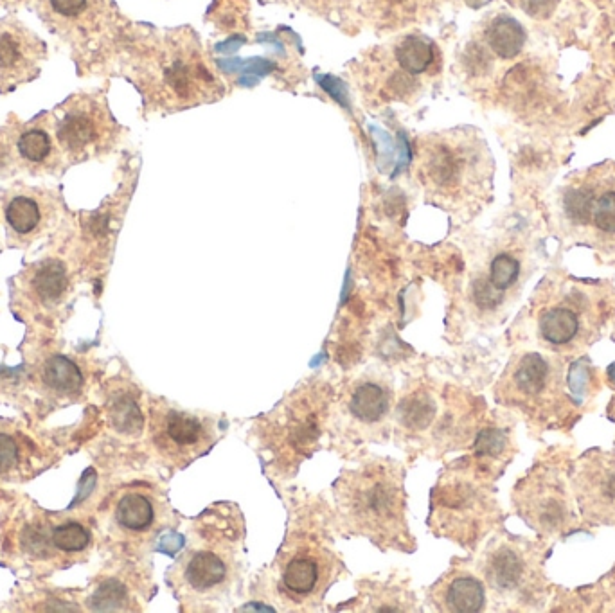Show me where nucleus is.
<instances>
[{
  "label": "nucleus",
  "instance_id": "f3484780",
  "mask_svg": "<svg viewBox=\"0 0 615 613\" xmlns=\"http://www.w3.org/2000/svg\"><path fill=\"white\" fill-rule=\"evenodd\" d=\"M396 419L410 434L425 432L437 416V401L428 389H414L396 407Z\"/></svg>",
  "mask_w": 615,
  "mask_h": 613
},
{
  "label": "nucleus",
  "instance_id": "c85d7f7f",
  "mask_svg": "<svg viewBox=\"0 0 615 613\" xmlns=\"http://www.w3.org/2000/svg\"><path fill=\"white\" fill-rule=\"evenodd\" d=\"M515 6L533 18H549L553 15L560 0H513Z\"/></svg>",
  "mask_w": 615,
  "mask_h": 613
},
{
  "label": "nucleus",
  "instance_id": "6e6552de",
  "mask_svg": "<svg viewBox=\"0 0 615 613\" xmlns=\"http://www.w3.org/2000/svg\"><path fill=\"white\" fill-rule=\"evenodd\" d=\"M560 394V378L554 365L536 353L524 355L511 364L497 387L499 400L518 405L527 412L545 409V403H553Z\"/></svg>",
  "mask_w": 615,
  "mask_h": 613
},
{
  "label": "nucleus",
  "instance_id": "7ed1b4c3",
  "mask_svg": "<svg viewBox=\"0 0 615 613\" xmlns=\"http://www.w3.org/2000/svg\"><path fill=\"white\" fill-rule=\"evenodd\" d=\"M340 561L315 540H299L279 558V592L294 605H319L337 578Z\"/></svg>",
  "mask_w": 615,
  "mask_h": 613
},
{
  "label": "nucleus",
  "instance_id": "9b49d317",
  "mask_svg": "<svg viewBox=\"0 0 615 613\" xmlns=\"http://www.w3.org/2000/svg\"><path fill=\"white\" fill-rule=\"evenodd\" d=\"M522 272L520 259L508 250L497 252L490 259L486 272L473 279L470 294L472 303L481 313H491L504 303V297L517 285Z\"/></svg>",
  "mask_w": 615,
  "mask_h": 613
},
{
  "label": "nucleus",
  "instance_id": "412c9836",
  "mask_svg": "<svg viewBox=\"0 0 615 613\" xmlns=\"http://www.w3.org/2000/svg\"><path fill=\"white\" fill-rule=\"evenodd\" d=\"M42 380L49 389L65 396L76 394L83 387L80 367L65 356H51L49 360H45Z\"/></svg>",
  "mask_w": 615,
  "mask_h": 613
},
{
  "label": "nucleus",
  "instance_id": "9d476101",
  "mask_svg": "<svg viewBox=\"0 0 615 613\" xmlns=\"http://www.w3.org/2000/svg\"><path fill=\"white\" fill-rule=\"evenodd\" d=\"M576 489L585 515L615 520V457L601 455L583 462Z\"/></svg>",
  "mask_w": 615,
  "mask_h": 613
},
{
  "label": "nucleus",
  "instance_id": "39448f33",
  "mask_svg": "<svg viewBox=\"0 0 615 613\" xmlns=\"http://www.w3.org/2000/svg\"><path fill=\"white\" fill-rule=\"evenodd\" d=\"M236 576V560L231 547L223 543L191 547L179 563L177 581L186 599L211 601L222 597Z\"/></svg>",
  "mask_w": 615,
  "mask_h": 613
},
{
  "label": "nucleus",
  "instance_id": "dca6fc26",
  "mask_svg": "<svg viewBox=\"0 0 615 613\" xmlns=\"http://www.w3.org/2000/svg\"><path fill=\"white\" fill-rule=\"evenodd\" d=\"M484 44L500 60H513L526 45V31L515 18L497 15L484 29Z\"/></svg>",
  "mask_w": 615,
  "mask_h": 613
},
{
  "label": "nucleus",
  "instance_id": "2eb2a0df",
  "mask_svg": "<svg viewBox=\"0 0 615 613\" xmlns=\"http://www.w3.org/2000/svg\"><path fill=\"white\" fill-rule=\"evenodd\" d=\"M117 525L132 534H146L159 522V504L144 491H128L117 502Z\"/></svg>",
  "mask_w": 615,
  "mask_h": 613
},
{
  "label": "nucleus",
  "instance_id": "b1692460",
  "mask_svg": "<svg viewBox=\"0 0 615 613\" xmlns=\"http://www.w3.org/2000/svg\"><path fill=\"white\" fill-rule=\"evenodd\" d=\"M114 427L123 434H139L143 428V414L132 398L121 396L112 407Z\"/></svg>",
  "mask_w": 615,
  "mask_h": 613
},
{
  "label": "nucleus",
  "instance_id": "c756f323",
  "mask_svg": "<svg viewBox=\"0 0 615 613\" xmlns=\"http://www.w3.org/2000/svg\"><path fill=\"white\" fill-rule=\"evenodd\" d=\"M18 448L17 441L8 434H0V473H8L17 466Z\"/></svg>",
  "mask_w": 615,
  "mask_h": 613
},
{
  "label": "nucleus",
  "instance_id": "6ab92c4d",
  "mask_svg": "<svg viewBox=\"0 0 615 613\" xmlns=\"http://www.w3.org/2000/svg\"><path fill=\"white\" fill-rule=\"evenodd\" d=\"M56 134L65 150L81 152L98 141L99 128L96 119L90 116L89 112L74 110L69 116L63 117Z\"/></svg>",
  "mask_w": 615,
  "mask_h": 613
},
{
  "label": "nucleus",
  "instance_id": "393cba45",
  "mask_svg": "<svg viewBox=\"0 0 615 613\" xmlns=\"http://www.w3.org/2000/svg\"><path fill=\"white\" fill-rule=\"evenodd\" d=\"M17 148L20 155L29 162H44L53 150V144H51L49 134L35 128V130H27L20 135Z\"/></svg>",
  "mask_w": 615,
  "mask_h": 613
},
{
  "label": "nucleus",
  "instance_id": "a878e982",
  "mask_svg": "<svg viewBox=\"0 0 615 613\" xmlns=\"http://www.w3.org/2000/svg\"><path fill=\"white\" fill-rule=\"evenodd\" d=\"M89 542V531L76 522L58 525L53 531V543L58 551L80 552L89 545Z\"/></svg>",
  "mask_w": 615,
  "mask_h": 613
},
{
  "label": "nucleus",
  "instance_id": "f03ea898",
  "mask_svg": "<svg viewBox=\"0 0 615 613\" xmlns=\"http://www.w3.org/2000/svg\"><path fill=\"white\" fill-rule=\"evenodd\" d=\"M335 502L340 522L351 533L384 549L412 547L403 470L396 462L373 459L344 471L335 482Z\"/></svg>",
  "mask_w": 615,
  "mask_h": 613
},
{
  "label": "nucleus",
  "instance_id": "423d86ee",
  "mask_svg": "<svg viewBox=\"0 0 615 613\" xmlns=\"http://www.w3.org/2000/svg\"><path fill=\"white\" fill-rule=\"evenodd\" d=\"M481 491L470 480L459 475H446L434 489L432 524L436 534H446L457 542L468 543L477 536L481 524Z\"/></svg>",
  "mask_w": 615,
  "mask_h": 613
},
{
  "label": "nucleus",
  "instance_id": "1a4fd4ad",
  "mask_svg": "<svg viewBox=\"0 0 615 613\" xmlns=\"http://www.w3.org/2000/svg\"><path fill=\"white\" fill-rule=\"evenodd\" d=\"M342 403L355 427L376 430L384 427L393 412V391L384 378L366 374L349 385Z\"/></svg>",
  "mask_w": 615,
  "mask_h": 613
},
{
  "label": "nucleus",
  "instance_id": "0eeeda50",
  "mask_svg": "<svg viewBox=\"0 0 615 613\" xmlns=\"http://www.w3.org/2000/svg\"><path fill=\"white\" fill-rule=\"evenodd\" d=\"M518 511L538 533L558 534L572 522L571 500L562 479L536 473L527 477L515 493Z\"/></svg>",
  "mask_w": 615,
  "mask_h": 613
},
{
  "label": "nucleus",
  "instance_id": "a211bd4d",
  "mask_svg": "<svg viewBox=\"0 0 615 613\" xmlns=\"http://www.w3.org/2000/svg\"><path fill=\"white\" fill-rule=\"evenodd\" d=\"M605 240H615V178L594 177L589 225Z\"/></svg>",
  "mask_w": 615,
  "mask_h": 613
},
{
  "label": "nucleus",
  "instance_id": "f8f14e48",
  "mask_svg": "<svg viewBox=\"0 0 615 613\" xmlns=\"http://www.w3.org/2000/svg\"><path fill=\"white\" fill-rule=\"evenodd\" d=\"M428 599L439 612H482L486 608V587L477 576L455 569L430 588Z\"/></svg>",
  "mask_w": 615,
  "mask_h": 613
},
{
  "label": "nucleus",
  "instance_id": "bb28decb",
  "mask_svg": "<svg viewBox=\"0 0 615 613\" xmlns=\"http://www.w3.org/2000/svg\"><path fill=\"white\" fill-rule=\"evenodd\" d=\"M126 603V590L121 583H117L114 579L105 581L101 587L96 590V594L90 599V605L94 610L101 612H112V610H121Z\"/></svg>",
  "mask_w": 615,
  "mask_h": 613
},
{
  "label": "nucleus",
  "instance_id": "f257e3e1",
  "mask_svg": "<svg viewBox=\"0 0 615 613\" xmlns=\"http://www.w3.org/2000/svg\"><path fill=\"white\" fill-rule=\"evenodd\" d=\"M412 171L428 204L468 213L490 193L493 160L481 135L455 128L418 137Z\"/></svg>",
  "mask_w": 615,
  "mask_h": 613
},
{
  "label": "nucleus",
  "instance_id": "cd10ccee",
  "mask_svg": "<svg viewBox=\"0 0 615 613\" xmlns=\"http://www.w3.org/2000/svg\"><path fill=\"white\" fill-rule=\"evenodd\" d=\"M22 60V45L11 33H0V69H13Z\"/></svg>",
  "mask_w": 615,
  "mask_h": 613
},
{
  "label": "nucleus",
  "instance_id": "ddd939ff",
  "mask_svg": "<svg viewBox=\"0 0 615 613\" xmlns=\"http://www.w3.org/2000/svg\"><path fill=\"white\" fill-rule=\"evenodd\" d=\"M482 572L491 590L504 596L520 592L529 579L526 556L511 543H499L488 549Z\"/></svg>",
  "mask_w": 615,
  "mask_h": 613
},
{
  "label": "nucleus",
  "instance_id": "5701e85b",
  "mask_svg": "<svg viewBox=\"0 0 615 613\" xmlns=\"http://www.w3.org/2000/svg\"><path fill=\"white\" fill-rule=\"evenodd\" d=\"M366 610L369 612H407L414 610V599L407 596L400 588H375L369 592L366 599Z\"/></svg>",
  "mask_w": 615,
  "mask_h": 613
},
{
  "label": "nucleus",
  "instance_id": "2f4dec72",
  "mask_svg": "<svg viewBox=\"0 0 615 613\" xmlns=\"http://www.w3.org/2000/svg\"><path fill=\"white\" fill-rule=\"evenodd\" d=\"M608 376H610V380L615 383V365L610 367V371H608Z\"/></svg>",
  "mask_w": 615,
  "mask_h": 613
},
{
  "label": "nucleus",
  "instance_id": "4468645a",
  "mask_svg": "<svg viewBox=\"0 0 615 613\" xmlns=\"http://www.w3.org/2000/svg\"><path fill=\"white\" fill-rule=\"evenodd\" d=\"M538 335L547 346L556 349H572L585 337V320L581 306L565 301L551 304L540 311L538 317Z\"/></svg>",
  "mask_w": 615,
  "mask_h": 613
},
{
  "label": "nucleus",
  "instance_id": "aec40b11",
  "mask_svg": "<svg viewBox=\"0 0 615 613\" xmlns=\"http://www.w3.org/2000/svg\"><path fill=\"white\" fill-rule=\"evenodd\" d=\"M69 288L67 268L56 259L38 265L31 277V290L40 303L54 304L62 299Z\"/></svg>",
  "mask_w": 615,
  "mask_h": 613
},
{
  "label": "nucleus",
  "instance_id": "4be33fe9",
  "mask_svg": "<svg viewBox=\"0 0 615 613\" xmlns=\"http://www.w3.org/2000/svg\"><path fill=\"white\" fill-rule=\"evenodd\" d=\"M6 222L11 231L17 232L20 236L35 232L42 222L40 204L31 196H13L6 205Z\"/></svg>",
  "mask_w": 615,
  "mask_h": 613
},
{
  "label": "nucleus",
  "instance_id": "7c9ffc66",
  "mask_svg": "<svg viewBox=\"0 0 615 613\" xmlns=\"http://www.w3.org/2000/svg\"><path fill=\"white\" fill-rule=\"evenodd\" d=\"M51 8L62 17H78L87 9V0H51Z\"/></svg>",
  "mask_w": 615,
  "mask_h": 613
},
{
  "label": "nucleus",
  "instance_id": "20e7f679",
  "mask_svg": "<svg viewBox=\"0 0 615 613\" xmlns=\"http://www.w3.org/2000/svg\"><path fill=\"white\" fill-rule=\"evenodd\" d=\"M152 439L166 461L184 468L213 446L216 430L211 419L159 403L152 409Z\"/></svg>",
  "mask_w": 615,
  "mask_h": 613
}]
</instances>
